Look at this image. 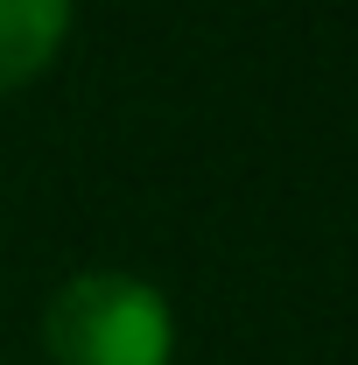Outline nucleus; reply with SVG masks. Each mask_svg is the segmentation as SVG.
<instances>
[{"label":"nucleus","instance_id":"1","mask_svg":"<svg viewBox=\"0 0 358 365\" xmlns=\"http://www.w3.org/2000/svg\"><path fill=\"white\" fill-rule=\"evenodd\" d=\"M49 365H176V309L134 267H78L43 302Z\"/></svg>","mask_w":358,"mask_h":365},{"label":"nucleus","instance_id":"2","mask_svg":"<svg viewBox=\"0 0 358 365\" xmlns=\"http://www.w3.org/2000/svg\"><path fill=\"white\" fill-rule=\"evenodd\" d=\"M71 29H78V0H0V98L49 78Z\"/></svg>","mask_w":358,"mask_h":365}]
</instances>
